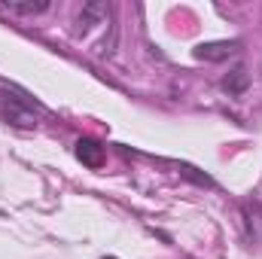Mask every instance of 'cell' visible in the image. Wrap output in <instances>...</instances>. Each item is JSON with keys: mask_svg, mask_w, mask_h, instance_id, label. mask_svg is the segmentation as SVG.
Segmentation results:
<instances>
[{"mask_svg": "<svg viewBox=\"0 0 262 259\" xmlns=\"http://www.w3.org/2000/svg\"><path fill=\"white\" fill-rule=\"evenodd\" d=\"M220 85H223V92H226V95H235V98H238V95H244V92H247V85H250V73H247V67L235 64V67H232V73H226V76H223V82H220Z\"/></svg>", "mask_w": 262, "mask_h": 259, "instance_id": "4", "label": "cell"}, {"mask_svg": "<svg viewBox=\"0 0 262 259\" xmlns=\"http://www.w3.org/2000/svg\"><path fill=\"white\" fill-rule=\"evenodd\" d=\"M3 9H9L12 15H40L46 12L52 3L49 0H0Z\"/></svg>", "mask_w": 262, "mask_h": 259, "instance_id": "5", "label": "cell"}, {"mask_svg": "<svg viewBox=\"0 0 262 259\" xmlns=\"http://www.w3.org/2000/svg\"><path fill=\"white\" fill-rule=\"evenodd\" d=\"M238 52H241V40H213V43H198L192 49V55L198 61H210V64L226 61V58H232Z\"/></svg>", "mask_w": 262, "mask_h": 259, "instance_id": "1", "label": "cell"}, {"mask_svg": "<svg viewBox=\"0 0 262 259\" xmlns=\"http://www.w3.org/2000/svg\"><path fill=\"white\" fill-rule=\"evenodd\" d=\"M241 217H244V229L250 241H262V204L256 198H244L241 204Z\"/></svg>", "mask_w": 262, "mask_h": 259, "instance_id": "3", "label": "cell"}, {"mask_svg": "<svg viewBox=\"0 0 262 259\" xmlns=\"http://www.w3.org/2000/svg\"><path fill=\"white\" fill-rule=\"evenodd\" d=\"M104 259H116V256H104Z\"/></svg>", "mask_w": 262, "mask_h": 259, "instance_id": "8", "label": "cell"}, {"mask_svg": "<svg viewBox=\"0 0 262 259\" xmlns=\"http://www.w3.org/2000/svg\"><path fill=\"white\" fill-rule=\"evenodd\" d=\"M73 153H76V159H79L85 168H92V171H98V168L104 165V159H107L104 146H101L98 140H92V137H79L76 146H73Z\"/></svg>", "mask_w": 262, "mask_h": 259, "instance_id": "2", "label": "cell"}, {"mask_svg": "<svg viewBox=\"0 0 262 259\" xmlns=\"http://www.w3.org/2000/svg\"><path fill=\"white\" fill-rule=\"evenodd\" d=\"M180 174H183L186 180L198 183V186H207V189H213V186H216V183H213L207 174H198V168H192V165H180Z\"/></svg>", "mask_w": 262, "mask_h": 259, "instance_id": "7", "label": "cell"}, {"mask_svg": "<svg viewBox=\"0 0 262 259\" xmlns=\"http://www.w3.org/2000/svg\"><path fill=\"white\" fill-rule=\"evenodd\" d=\"M107 12H110V6H107V3H98V0L85 3V6H82V12H79V28H82V31H89L92 25H98L101 18H107Z\"/></svg>", "mask_w": 262, "mask_h": 259, "instance_id": "6", "label": "cell"}]
</instances>
